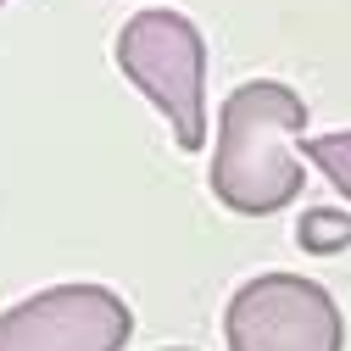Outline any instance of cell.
<instances>
[{"label": "cell", "instance_id": "ba28073f", "mask_svg": "<svg viewBox=\"0 0 351 351\" xmlns=\"http://www.w3.org/2000/svg\"><path fill=\"white\" fill-rule=\"evenodd\" d=\"M0 6H6V0H0Z\"/></svg>", "mask_w": 351, "mask_h": 351}, {"label": "cell", "instance_id": "7a4b0ae2", "mask_svg": "<svg viewBox=\"0 0 351 351\" xmlns=\"http://www.w3.org/2000/svg\"><path fill=\"white\" fill-rule=\"evenodd\" d=\"M112 56H117V73L134 78L140 95L167 117L179 151H201L206 145V39H201V28L173 6H151L117 28Z\"/></svg>", "mask_w": 351, "mask_h": 351}, {"label": "cell", "instance_id": "277c9868", "mask_svg": "<svg viewBox=\"0 0 351 351\" xmlns=\"http://www.w3.org/2000/svg\"><path fill=\"white\" fill-rule=\"evenodd\" d=\"M134 306L112 285H51L0 313V351H123Z\"/></svg>", "mask_w": 351, "mask_h": 351}, {"label": "cell", "instance_id": "5b68a950", "mask_svg": "<svg viewBox=\"0 0 351 351\" xmlns=\"http://www.w3.org/2000/svg\"><path fill=\"white\" fill-rule=\"evenodd\" d=\"M295 245L313 251V256H335L351 245V212L340 206H306L301 223H295Z\"/></svg>", "mask_w": 351, "mask_h": 351}, {"label": "cell", "instance_id": "3957f363", "mask_svg": "<svg viewBox=\"0 0 351 351\" xmlns=\"http://www.w3.org/2000/svg\"><path fill=\"white\" fill-rule=\"evenodd\" d=\"M229 351H346V318L318 279L256 274L223 306Z\"/></svg>", "mask_w": 351, "mask_h": 351}, {"label": "cell", "instance_id": "8992f818", "mask_svg": "<svg viewBox=\"0 0 351 351\" xmlns=\"http://www.w3.org/2000/svg\"><path fill=\"white\" fill-rule=\"evenodd\" d=\"M301 156L329 173V184L351 201V128H335V134H313L301 140Z\"/></svg>", "mask_w": 351, "mask_h": 351}, {"label": "cell", "instance_id": "52a82bcc", "mask_svg": "<svg viewBox=\"0 0 351 351\" xmlns=\"http://www.w3.org/2000/svg\"><path fill=\"white\" fill-rule=\"evenodd\" d=\"M162 351H195V346H162Z\"/></svg>", "mask_w": 351, "mask_h": 351}, {"label": "cell", "instance_id": "6da1fadb", "mask_svg": "<svg viewBox=\"0 0 351 351\" xmlns=\"http://www.w3.org/2000/svg\"><path fill=\"white\" fill-rule=\"evenodd\" d=\"M306 101L279 78H245L217 106V145L206 184L240 217H268L301 195Z\"/></svg>", "mask_w": 351, "mask_h": 351}]
</instances>
